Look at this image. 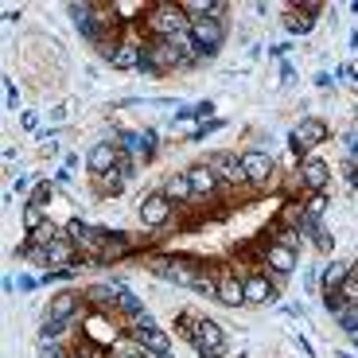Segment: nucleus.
I'll use <instances>...</instances> for the list:
<instances>
[{
    "mask_svg": "<svg viewBox=\"0 0 358 358\" xmlns=\"http://www.w3.org/2000/svg\"><path fill=\"white\" fill-rule=\"evenodd\" d=\"M129 327H160V323H156V315H152V312H141L133 323H129Z\"/></svg>",
    "mask_w": 358,
    "mask_h": 358,
    "instance_id": "obj_38",
    "label": "nucleus"
},
{
    "mask_svg": "<svg viewBox=\"0 0 358 358\" xmlns=\"http://www.w3.org/2000/svg\"><path fill=\"white\" fill-rule=\"evenodd\" d=\"M187 63V51L176 47L171 39H144V63L141 74H160V71H176Z\"/></svg>",
    "mask_w": 358,
    "mask_h": 358,
    "instance_id": "obj_3",
    "label": "nucleus"
},
{
    "mask_svg": "<svg viewBox=\"0 0 358 358\" xmlns=\"http://www.w3.org/2000/svg\"><path fill=\"white\" fill-rule=\"evenodd\" d=\"M242 168H245V176H250V187H265L268 179L277 176V160H273L265 148H250V152H242Z\"/></svg>",
    "mask_w": 358,
    "mask_h": 358,
    "instance_id": "obj_9",
    "label": "nucleus"
},
{
    "mask_svg": "<svg viewBox=\"0 0 358 358\" xmlns=\"http://www.w3.org/2000/svg\"><path fill=\"white\" fill-rule=\"evenodd\" d=\"M355 273V265L350 261H327V268L320 273V285H323V292H339L343 285H347V277Z\"/></svg>",
    "mask_w": 358,
    "mask_h": 358,
    "instance_id": "obj_21",
    "label": "nucleus"
},
{
    "mask_svg": "<svg viewBox=\"0 0 358 358\" xmlns=\"http://www.w3.org/2000/svg\"><path fill=\"white\" fill-rule=\"evenodd\" d=\"M350 12H355V16H358V0H355V4H350Z\"/></svg>",
    "mask_w": 358,
    "mask_h": 358,
    "instance_id": "obj_43",
    "label": "nucleus"
},
{
    "mask_svg": "<svg viewBox=\"0 0 358 358\" xmlns=\"http://www.w3.org/2000/svg\"><path fill=\"white\" fill-rule=\"evenodd\" d=\"M144 24H148V39H179L191 31V20L179 4H152L144 12Z\"/></svg>",
    "mask_w": 358,
    "mask_h": 358,
    "instance_id": "obj_2",
    "label": "nucleus"
},
{
    "mask_svg": "<svg viewBox=\"0 0 358 358\" xmlns=\"http://www.w3.org/2000/svg\"><path fill=\"white\" fill-rule=\"evenodd\" d=\"M164 195L171 199V203H195V191H191V179H187V171H176V176H168L164 179Z\"/></svg>",
    "mask_w": 358,
    "mask_h": 358,
    "instance_id": "obj_22",
    "label": "nucleus"
},
{
    "mask_svg": "<svg viewBox=\"0 0 358 358\" xmlns=\"http://www.w3.org/2000/svg\"><path fill=\"white\" fill-rule=\"evenodd\" d=\"M187 179H191V191H195V199H215L218 187H222V183H218V176L206 168V164H191V168H187Z\"/></svg>",
    "mask_w": 358,
    "mask_h": 358,
    "instance_id": "obj_18",
    "label": "nucleus"
},
{
    "mask_svg": "<svg viewBox=\"0 0 358 358\" xmlns=\"http://www.w3.org/2000/svg\"><path fill=\"white\" fill-rule=\"evenodd\" d=\"M121 156H125V152H121V144H117V141H98L86 152V168L94 171V176H106V171H113L117 164H121Z\"/></svg>",
    "mask_w": 358,
    "mask_h": 358,
    "instance_id": "obj_12",
    "label": "nucleus"
},
{
    "mask_svg": "<svg viewBox=\"0 0 358 358\" xmlns=\"http://www.w3.org/2000/svg\"><path fill=\"white\" fill-rule=\"evenodd\" d=\"M187 343L195 347L199 358H222L226 355V327L218 320H210V315H199L195 331L187 335Z\"/></svg>",
    "mask_w": 358,
    "mask_h": 358,
    "instance_id": "obj_4",
    "label": "nucleus"
},
{
    "mask_svg": "<svg viewBox=\"0 0 358 358\" xmlns=\"http://www.w3.org/2000/svg\"><path fill=\"white\" fill-rule=\"evenodd\" d=\"M179 8H183V16L191 24H199V20H222L226 0H179Z\"/></svg>",
    "mask_w": 358,
    "mask_h": 358,
    "instance_id": "obj_19",
    "label": "nucleus"
},
{
    "mask_svg": "<svg viewBox=\"0 0 358 358\" xmlns=\"http://www.w3.org/2000/svg\"><path fill=\"white\" fill-rule=\"evenodd\" d=\"M273 242H277V245H285V250H292V253H300V245H304V234L296 230V226L277 222V230H273Z\"/></svg>",
    "mask_w": 358,
    "mask_h": 358,
    "instance_id": "obj_27",
    "label": "nucleus"
},
{
    "mask_svg": "<svg viewBox=\"0 0 358 358\" xmlns=\"http://www.w3.org/2000/svg\"><path fill=\"white\" fill-rule=\"evenodd\" d=\"M109 8H113L117 24H125V20H141V8H144V4H136V0H113Z\"/></svg>",
    "mask_w": 358,
    "mask_h": 358,
    "instance_id": "obj_29",
    "label": "nucleus"
},
{
    "mask_svg": "<svg viewBox=\"0 0 358 358\" xmlns=\"http://www.w3.org/2000/svg\"><path fill=\"white\" fill-rule=\"evenodd\" d=\"M315 285H320V268H308V273H304V292L312 296V292H315Z\"/></svg>",
    "mask_w": 358,
    "mask_h": 358,
    "instance_id": "obj_39",
    "label": "nucleus"
},
{
    "mask_svg": "<svg viewBox=\"0 0 358 358\" xmlns=\"http://www.w3.org/2000/svg\"><path fill=\"white\" fill-rule=\"evenodd\" d=\"M261 268H265L273 280H280V277H292L296 273V253L292 250H285V245H277V242H268L265 245V253H261Z\"/></svg>",
    "mask_w": 358,
    "mask_h": 358,
    "instance_id": "obj_10",
    "label": "nucleus"
},
{
    "mask_svg": "<svg viewBox=\"0 0 358 358\" xmlns=\"http://www.w3.org/2000/svg\"><path fill=\"white\" fill-rule=\"evenodd\" d=\"M171 206H176V203H171L164 191H148V195L141 199V206H136L141 226H148V230H160V226L171 218Z\"/></svg>",
    "mask_w": 358,
    "mask_h": 358,
    "instance_id": "obj_8",
    "label": "nucleus"
},
{
    "mask_svg": "<svg viewBox=\"0 0 358 358\" xmlns=\"http://www.w3.org/2000/svg\"><path fill=\"white\" fill-rule=\"evenodd\" d=\"M300 183H304L308 191H327V183H331V168H327V160L323 156H304L300 160Z\"/></svg>",
    "mask_w": 358,
    "mask_h": 358,
    "instance_id": "obj_13",
    "label": "nucleus"
},
{
    "mask_svg": "<svg viewBox=\"0 0 358 358\" xmlns=\"http://www.w3.org/2000/svg\"><path fill=\"white\" fill-rule=\"evenodd\" d=\"M47 218H43V206H36V203H24V226H27V234L31 230H39Z\"/></svg>",
    "mask_w": 358,
    "mask_h": 358,
    "instance_id": "obj_32",
    "label": "nucleus"
},
{
    "mask_svg": "<svg viewBox=\"0 0 358 358\" xmlns=\"http://www.w3.org/2000/svg\"><path fill=\"white\" fill-rule=\"evenodd\" d=\"M323 304H327V312H331V315H343L347 300H343V292H323Z\"/></svg>",
    "mask_w": 358,
    "mask_h": 358,
    "instance_id": "obj_35",
    "label": "nucleus"
},
{
    "mask_svg": "<svg viewBox=\"0 0 358 358\" xmlns=\"http://www.w3.org/2000/svg\"><path fill=\"white\" fill-rule=\"evenodd\" d=\"M129 339H133L141 350H148L152 358H160V355L171 350V339H168L164 327H129Z\"/></svg>",
    "mask_w": 358,
    "mask_h": 358,
    "instance_id": "obj_14",
    "label": "nucleus"
},
{
    "mask_svg": "<svg viewBox=\"0 0 358 358\" xmlns=\"http://www.w3.org/2000/svg\"><path fill=\"white\" fill-rule=\"evenodd\" d=\"M215 129H222V121H218V117H210V121H203V125H199L195 133H191V141H203V136H210Z\"/></svg>",
    "mask_w": 358,
    "mask_h": 358,
    "instance_id": "obj_36",
    "label": "nucleus"
},
{
    "mask_svg": "<svg viewBox=\"0 0 358 358\" xmlns=\"http://www.w3.org/2000/svg\"><path fill=\"white\" fill-rule=\"evenodd\" d=\"M335 320H339V327L347 335H358V304H347V308H343V315H335Z\"/></svg>",
    "mask_w": 358,
    "mask_h": 358,
    "instance_id": "obj_33",
    "label": "nucleus"
},
{
    "mask_svg": "<svg viewBox=\"0 0 358 358\" xmlns=\"http://www.w3.org/2000/svg\"><path fill=\"white\" fill-rule=\"evenodd\" d=\"M121 288H125V285H94L86 296H90V304H94V308H101V312H117Z\"/></svg>",
    "mask_w": 358,
    "mask_h": 358,
    "instance_id": "obj_23",
    "label": "nucleus"
},
{
    "mask_svg": "<svg viewBox=\"0 0 358 358\" xmlns=\"http://www.w3.org/2000/svg\"><path fill=\"white\" fill-rule=\"evenodd\" d=\"M218 280H222L218 268H203V277H199V285H195V296H215L218 292Z\"/></svg>",
    "mask_w": 358,
    "mask_h": 358,
    "instance_id": "obj_31",
    "label": "nucleus"
},
{
    "mask_svg": "<svg viewBox=\"0 0 358 358\" xmlns=\"http://www.w3.org/2000/svg\"><path fill=\"white\" fill-rule=\"evenodd\" d=\"M71 327H74V323H66V320H43V323H39V343L71 339Z\"/></svg>",
    "mask_w": 358,
    "mask_h": 358,
    "instance_id": "obj_24",
    "label": "nucleus"
},
{
    "mask_svg": "<svg viewBox=\"0 0 358 358\" xmlns=\"http://www.w3.org/2000/svg\"><path fill=\"white\" fill-rule=\"evenodd\" d=\"M133 156H121V164H117L113 171H106V176H94V183H98V195H117V191L129 183V176H133Z\"/></svg>",
    "mask_w": 358,
    "mask_h": 358,
    "instance_id": "obj_16",
    "label": "nucleus"
},
{
    "mask_svg": "<svg viewBox=\"0 0 358 358\" xmlns=\"http://www.w3.org/2000/svg\"><path fill=\"white\" fill-rule=\"evenodd\" d=\"M215 300H218L222 308H245V288H242V277H234V273H222Z\"/></svg>",
    "mask_w": 358,
    "mask_h": 358,
    "instance_id": "obj_20",
    "label": "nucleus"
},
{
    "mask_svg": "<svg viewBox=\"0 0 358 358\" xmlns=\"http://www.w3.org/2000/svg\"><path fill=\"white\" fill-rule=\"evenodd\" d=\"M71 358H101V355H98V347H90V343H86V347H74Z\"/></svg>",
    "mask_w": 358,
    "mask_h": 358,
    "instance_id": "obj_41",
    "label": "nucleus"
},
{
    "mask_svg": "<svg viewBox=\"0 0 358 358\" xmlns=\"http://www.w3.org/2000/svg\"><path fill=\"white\" fill-rule=\"evenodd\" d=\"M109 63H113L117 71H141V63H144V39L121 36V43H117V51L109 55Z\"/></svg>",
    "mask_w": 358,
    "mask_h": 358,
    "instance_id": "obj_15",
    "label": "nucleus"
},
{
    "mask_svg": "<svg viewBox=\"0 0 358 358\" xmlns=\"http://www.w3.org/2000/svg\"><path fill=\"white\" fill-rule=\"evenodd\" d=\"M242 288H245V304H253V308L277 304V280L268 277L265 268H250L242 277Z\"/></svg>",
    "mask_w": 358,
    "mask_h": 358,
    "instance_id": "obj_7",
    "label": "nucleus"
},
{
    "mask_svg": "<svg viewBox=\"0 0 358 358\" xmlns=\"http://www.w3.org/2000/svg\"><path fill=\"white\" fill-rule=\"evenodd\" d=\"M339 292H343V300H347V304H358V265H355V273L347 277V285H343Z\"/></svg>",
    "mask_w": 358,
    "mask_h": 358,
    "instance_id": "obj_34",
    "label": "nucleus"
},
{
    "mask_svg": "<svg viewBox=\"0 0 358 358\" xmlns=\"http://www.w3.org/2000/svg\"><path fill=\"white\" fill-rule=\"evenodd\" d=\"M304 215H308V218H315V222H320V218L327 215V191H308V199H304Z\"/></svg>",
    "mask_w": 358,
    "mask_h": 358,
    "instance_id": "obj_28",
    "label": "nucleus"
},
{
    "mask_svg": "<svg viewBox=\"0 0 358 358\" xmlns=\"http://www.w3.org/2000/svg\"><path fill=\"white\" fill-rule=\"evenodd\" d=\"M191 39H195V47L206 55V59L218 55V47H222V39H226L222 20H199V24H191Z\"/></svg>",
    "mask_w": 358,
    "mask_h": 358,
    "instance_id": "obj_11",
    "label": "nucleus"
},
{
    "mask_svg": "<svg viewBox=\"0 0 358 358\" xmlns=\"http://www.w3.org/2000/svg\"><path fill=\"white\" fill-rule=\"evenodd\" d=\"M78 315H82V296L66 288V292H59L51 304H47V315H43V320H66V323H74Z\"/></svg>",
    "mask_w": 358,
    "mask_h": 358,
    "instance_id": "obj_17",
    "label": "nucleus"
},
{
    "mask_svg": "<svg viewBox=\"0 0 358 358\" xmlns=\"http://www.w3.org/2000/svg\"><path fill=\"white\" fill-rule=\"evenodd\" d=\"M55 199V183L51 179H36V187H31V195H27V203H36V206H43L47 210V203Z\"/></svg>",
    "mask_w": 358,
    "mask_h": 358,
    "instance_id": "obj_30",
    "label": "nucleus"
},
{
    "mask_svg": "<svg viewBox=\"0 0 358 358\" xmlns=\"http://www.w3.org/2000/svg\"><path fill=\"white\" fill-rule=\"evenodd\" d=\"M285 27L292 31V36H308V31L315 27V20L308 16V12H300L296 4H288V12H285Z\"/></svg>",
    "mask_w": 358,
    "mask_h": 358,
    "instance_id": "obj_25",
    "label": "nucleus"
},
{
    "mask_svg": "<svg viewBox=\"0 0 358 358\" xmlns=\"http://www.w3.org/2000/svg\"><path fill=\"white\" fill-rule=\"evenodd\" d=\"M39 288V277H16V292H31Z\"/></svg>",
    "mask_w": 358,
    "mask_h": 358,
    "instance_id": "obj_40",
    "label": "nucleus"
},
{
    "mask_svg": "<svg viewBox=\"0 0 358 358\" xmlns=\"http://www.w3.org/2000/svg\"><path fill=\"white\" fill-rule=\"evenodd\" d=\"M355 350H358V335H355Z\"/></svg>",
    "mask_w": 358,
    "mask_h": 358,
    "instance_id": "obj_45",
    "label": "nucleus"
},
{
    "mask_svg": "<svg viewBox=\"0 0 358 358\" xmlns=\"http://www.w3.org/2000/svg\"><path fill=\"white\" fill-rule=\"evenodd\" d=\"M63 358H71V355H63Z\"/></svg>",
    "mask_w": 358,
    "mask_h": 358,
    "instance_id": "obj_46",
    "label": "nucleus"
},
{
    "mask_svg": "<svg viewBox=\"0 0 358 358\" xmlns=\"http://www.w3.org/2000/svg\"><path fill=\"white\" fill-rule=\"evenodd\" d=\"M296 347L304 350V355H315V350H312V343H308V339H304V335H296Z\"/></svg>",
    "mask_w": 358,
    "mask_h": 358,
    "instance_id": "obj_42",
    "label": "nucleus"
},
{
    "mask_svg": "<svg viewBox=\"0 0 358 358\" xmlns=\"http://www.w3.org/2000/svg\"><path fill=\"white\" fill-rule=\"evenodd\" d=\"M323 141H327V125H323L320 117H304V121L288 133V144H292V152L300 156V160L312 156V148H315V144H323Z\"/></svg>",
    "mask_w": 358,
    "mask_h": 358,
    "instance_id": "obj_6",
    "label": "nucleus"
},
{
    "mask_svg": "<svg viewBox=\"0 0 358 358\" xmlns=\"http://www.w3.org/2000/svg\"><path fill=\"white\" fill-rule=\"evenodd\" d=\"M141 312H144V300L133 292V288H121V300H117V315H125V320L133 323Z\"/></svg>",
    "mask_w": 358,
    "mask_h": 358,
    "instance_id": "obj_26",
    "label": "nucleus"
},
{
    "mask_svg": "<svg viewBox=\"0 0 358 358\" xmlns=\"http://www.w3.org/2000/svg\"><path fill=\"white\" fill-rule=\"evenodd\" d=\"M160 358H176V355H171V350H168V355H160Z\"/></svg>",
    "mask_w": 358,
    "mask_h": 358,
    "instance_id": "obj_44",
    "label": "nucleus"
},
{
    "mask_svg": "<svg viewBox=\"0 0 358 358\" xmlns=\"http://www.w3.org/2000/svg\"><path fill=\"white\" fill-rule=\"evenodd\" d=\"M4 106H8V109L20 106V94H16V86H12L8 78H4Z\"/></svg>",
    "mask_w": 358,
    "mask_h": 358,
    "instance_id": "obj_37",
    "label": "nucleus"
},
{
    "mask_svg": "<svg viewBox=\"0 0 358 358\" xmlns=\"http://www.w3.org/2000/svg\"><path fill=\"white\" fill-rule=\"evenodd\" d=\"M203 164L218 176V183H222V187H250V176H245V168H242V156H234V152H210Z\"/></svg>",
    "mask_w": 358,
    "mask_h": 358,
    "instance_id": "obj_5",
    "label": "nucleus"
},
{
    "mask_svg": "<svg viewBox=\"0 0 358 358\" xmlns=\"http://www.w3.org/2000/svg\"><path fill=\"white\" fill-rule=\"evenodd\" d=\"M144 265L176 288H195L199 277H203V265L191 253H152V257H144Z\"/></svg>",
    "mask_w": 358,
    "mask_h": 358,
    "instance_id": "obj_1",
    "label": "nucleus"
}]
</instances>
